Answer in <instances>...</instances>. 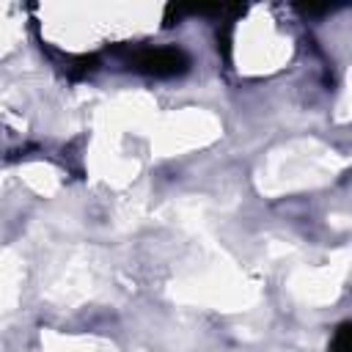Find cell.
<instances>
[{"label": "cell", "mask_w": 352, "mask_h": 352, "mask_svg": "<svg viewBox=\"0 0 352 352\" xmlns=\"http://www.w3.org/2000/svg\"><path fill=\"white\" fill-rule=\"evenodd\" d=\"M132 66L138 72H143V74L173 77V74H184L187 72L190 58L179 47H157V50H140L138 55H132Z\"/></svg>", "instance_id": "obj_1"}, {"label": "cell", "mask_w": 352, "mask_h": 352, "mask_svg": "<svg viewBox=\"0 0 352 352\" xmlns=\"http://www.w3.org/2000/svg\"><path fill=\"white\" fill-rule=\"evenodd\" d=\"M330 352H352V324L338 327V333L330 344Z\"/></svg>", "instance_id": "obj_2"}]
</instances>
